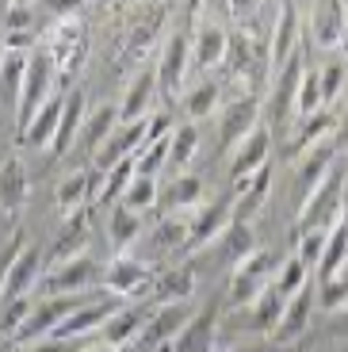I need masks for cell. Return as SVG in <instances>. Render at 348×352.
I'll list each match as a JSON object with an SVG mask.
<instances>
[{"label":"cell","mask_w":348,"mask_h":352,"mask_svg":"<svg viewBox=\"0 0 348 352\" xmlns=\"http://www.w3.org/2000/svg\"><path fill=\"white\" fill-rule=\"evenodd\" d=\"M215 322H218V314L207 307L203 314H195L192 322L180 329V337H176L168 349H161V352H215Z\"/></svg>","instance_id":"22"},{"label":"cell","mask_w":348,"mask_h":352,"mask_svg":"<svg viewBox=\"0 0 348 352\" xmlns=\"http://www.w3.org/2000/svg\"><path fill=\"white\" fill-rule=\"evenodd\" d=\"M27 203V173L19 165V157L0 161V211L16 214Z\"/></svg>","instance_id":"26"},{"label":"cell","mask_w":348,"mask_h":352,"mask_svg":"<svg viewBox=\"0 0 348 352\" xmlns=\"http://www.w3.org/2000/svg\"><path fill=\"white\" fill-rule=\"evenodd\" d=\"M230 207H226V199H215V203H207V207H199V211L188 219V226H192V238H188V245H207V241H215V238H222L230 230Z\"/></svg>","instance_id":"21"},{"label":"cell","mask_w":348,"mask_h":352,"mask_svg":"<svg viewBox=\"0 0 348 352\" xmlns=\"http://www.w3.org/2000/svg\"><path fill=\"white\" fill-rule=\"evenodd\" d=\"M257 249H261V241H257L249 222H230V230L222 234V256H226L230 268H237V264H241L245 256H252Z\"/></svg>","instance_id":"32"},{"label":"cell","mask_w":348,"mask_h":352,"mask_svg":"<svg viewBox=\"0 0 348 352\" xmlns=\"http://www.w3.org/2000/svg\"><path fill=\"white\" fill-rule=\"evenodd\" d=\"M4 23H8V35H35L39 8H35V4H8Z\"/></svg>","instance_id":"46"},{"label":"cell","mask_w":348,"mask_h":352,"mask_svg":"<svg viewBox=\"0 0 348 352\" xmlns=\"http://www.w3.org/2000/svg\"><path fill=\"white\" fill-rule=\"evenodd\" d=\"M149 318H153V310H149V307H119L104 322V329L96 333L100 337L96 344H107V349H131L134 341H142Z\"/></svg>","instance_id":"9"},{"label":"cell","mask_w":348,"mask_h":352,"mask_svg":"<svg viewBox=\"0 0 348 352\" xmlns=\"http://www.w3.org/2000/svg\"><path fill=\"white\" fill-rule=\"evenodd\" d=\"M298 31H303V12H298L295 4H279V8H276V23H272V35H268V65L276 73L298 54L295 50Z\"/></svg>","instance_id":"8"},{"label":"cell","mask_w":348,"mask_h":352,"mask_svg":"<svg viewBox=\"0 0 348 352\" xmlns=\"http://www.w3.org/2000/svg\"><path fill=\"white\" fill-rule=\"evenodd\" d=\"M310 38L318 50H340L348 43L345 4H318V8H310Z\"/></svg>","instance_id":"11"},{"label":"cell","mask_w":348,"mask_h":352,"mask_svg":"<svg viewBox=\"0 0 348 352\" xmlns=\"http://www.w3.org/2000/svg\"><path fill=\"white\" fill-rule=\"evenodd\" d=\"M119 126H122L119 107H115V104H100L96 111L85 115V131H80V138H85L88 150H104V142L111 138Z\"/></svg>","instance_id":"29"},{"label":"cell","mask_w":348,"mask_h":352,"mask_svg":"<svg viewBox=\"0 0 348 352\" xmlns=\"http://www.w3.org/2000/svg\"><path fill=\"white\" fill-rule=\"evenodd\" d=\"M85 131V92H69L65 96V107H61V126H58V138H54L50 153L61 157V153H69L73 138Z\"/></svg>","instance_id":"27"},{"label":"cell","mask_w":348,"mask_h":352,"mask_svg":"<svg viewBox=\"0 0 348 352\" xmlns=\"http://www.w3.org/2000/svg\"><path fill=\"white\" fill-rule=\"evenodd\" d=\"M92 188H96V184H92V173H69L58 184V207L69 214V219H73V214H80V211H85V199L92 195Z\"/></svg>","instance_id":"33"},{"label":"cell","mask_w":348,"mask_h":352,"mask_svg":"<svg viewBox=\"0 0 348 352\" xmlns=\"http://www.w3.org/2000/svg\"><path fill=\"white\" fill-rule=\"evenodd\" d=\"M348 261V214L329 230V241H325V253H322V264H318V276L322 280H337V272L345 268Z\"/></svg>","instance_id":"30"},{"label":"cell","mask_w":348,"mask_h":352,"mask_svg":"<svg viewBox=\"0 0 348 352\" xmlns=\"http://www.w3.org/2000/svg\"><path fill=\"white\" fill-rule=\"evenodd\" d=\"M195 146H199V134H195V126H176L173 131V142H168V161H173L176 168L188 165V161L195 157Z\"/></svg>","instance_id":"44"},{"label":"cell","mask_w":348,"mask_h":352,"mask_svg":"<svg viewBox=\"0 0 348 352\" xmlns=\"http://www.w3.org/2000/svg\"><path fill=\"white\" fill-rule=\"evenodd\" d=\"M0 352H4V333H0Z\"/></svg>","instance_id":"53"},{"label":"cell","mask_w":348,"mask_h":352,"mask_svg":"<svg viewBox=\"0 0 348 352\" xmlns=\"http://www.w3.org/2000/svg\"><path fill=\"white\" fill-rule=\"evenodd\" d=\"M157 199H161V192H157L153 176H138V173H134L131 188H127V195H122V207H131V211L142 214V211H149Z\"/></svg>","instance_id":"40"},{"label":"cell","mask_w":348,"mask_h":352,"mask_svg":"<svg viewBox=\"0 0 348 352\" xmlns=\"http://www.w3.org/2000/svg\"><path fill=\"white\" fill-rule=\"evenodd\" d=\"M146 283H153L149 268L138 261H131V256H115L104 268V287L111 291V295H134V291H142Z\"/></svg>","instance_id":"20"},{"label":"cell","mask_w":348,"mask_h":352,"mask_svg":"<svg viewBox=\"0 0 348 352\" xmlns=\"http://www.w3.org/2000/svg\"><path fill=\"white\" fill-rule=\"evenodd\" d=\"M161 23H165V12H153L146 23L131 27L134 35L127 38V58H146V50L157 43V35H161Z\"/></svg>","instance_id":"39"},{"label":"cell","mask_w":348,"mask_h":352,"mask_svg":"<svg viewBox=\"0 0 348 352\" xmlns=\"http://www.w3.org/2000/svg\"><path fill=\"white\" fill-rule=\"evenodd\" d=\"M31 310H35V302H31V299L8 302V307H4V314H0V333H12V337H16L19 326L27 322V314H31Z\"/></svg>","instance_id":"48"},{"label":"cell","mask_w":348,"mask_h":352,"mask_svg":"<svg viewBox=\"0 0 348 352\" xmlns=\"http://www.w3.org/2000/svg\"><path fill=\"white\" fill-rule=\"evenodd\" d=\"M80 352H131V349H107V344H88V349H80Z\"/></svg>","instance_id":"51"},{"label":"cell","mask_w":348,"mask_h":352,"mask_svg":"<svg viewBox=\"0 0 348 352\" xmlns=\"http://www.w3.org/2000/svg\"><path fill=\"white\" fill-rule=\"evenodd\" d=\"M322 107H325V100H322V69H310V65H306L303 85H298V100H295V115L298 119H310V115H318Z\"/></svg>","instance_id":"36"},{"label":"cell","mask_w":348,"mask_h":352,"mask_svg":"<svg viewBox=\"0 0 348 352\" xmlns=\"http://www.w3.org/2000/svg\"><path fill=\"white\" fill-rule=\"evenodd\" d=\"M234 188H237V199H234V207H230V219H234V222H249L252 214L264 207V199H268V192H272V165H264L261 173L237 180Z\"/></svg>","instance_id":"14"},{"label":"cell","mask_w":348,"mask_h":352,"mask_svg":"<svg viewBox=\"0 0 348 352\" xmlns=\"http://www.w3.org/2000/svg\"><path fill=\"white\" fill-rule=\"evenodd\" d=\"M85 54H88V35L80 23H58L50 31V38H46V58H50V65L58 69L61 80H69L73 73L85 65Z\"/></svg>","instance_id":"5"},{"label":"cell","mask_w":348,"mask_h":352,"mask_svg":"<svg viewBox=\"0 0 348 352\" xmlns=\"http://www.w3.org/2000/svg\"><path fill=\"white\" fill-rule=\"evenodd\" d=\"M215 107H218L215 80H199L195 88H184V111H188V119H207Z\"/></svg>","instance_id":"37"},{"label":"cell","mask_w":348,"mask_h":352,"mask_svg":"<svg viewBox=\"0 0 348 352\" xmlns=\"http://www.w3.org/2000/svg\"><path fill=\"white\" fill-rule=\"evenodd\" d=\"M268 153H272V131L268 126H257V131L249 134V138L241 142L234 150V161H230V180H245V176L261 173L264 165H268Z\"/></svg>","instance_id":"12"},{"label":"cell","mask_w":348,"mask_h":352,"mask_svg":"<svg viewBox=\"0 0 348 352\" xmlns=\"http://www.w3.org/2000/svg\"><path fill=\"white\" fill-rule=\"evenodd\" d=\"M131 180H134V157H127V161H119V165L107 173V180H104V188H100L96 199L100 203L122 199V195H127V188H131Z\"/></svg>","instance_id":"41"},{"label":"cell","mask_w":348,"mask_h":352,"mask_svg":"<svg viewBox=\"0 0 348 352\" xmlns=\"http://www.w3.org/2000/svg\"><path fill=\"white\" fill-rule=\"evenodd\" d=\"M50 80H54V65L50 58L43 54H31V65H27V77H23V92H19V107H16V138H23L35 123V115L46 107V100L54 96L50 92Z\"/></svg>","instance_id":"2"},{"label":"cell","mask_w":348,"mask_h":352,"mask_svg":"<svg viewBox=\"0 0 348 352\" xmlns=\"http://www.w3.org/2000/svg\"><path fill=\"white\" fill-rule=\"evenodd\" d=\"M230 58V31L218 23H203L192 46V65L195 69H215Z\"/></svg>","instance_id":"17"},{"label":"cell","mask_w":348,"mask_h":352,"mask_svg":"<svg viewBox=\"0 0 348 352\" xmlns=\"http://www.w3.org/2000/svg\"><path fill=\"white\" fill-rule=\"evenodd\" d=\"M303 73H306L303 54H295V58L276 73V85H272V92H268V131H279V126L295 115V100H298Z\"/></svg>","instance_id":"7"},{"label":"cell","mask_w":348,"mask_h":352,"mask_svg":"<svg viewBox=\"0 0 348 352\" xmlns=\"http://www.w3.org/2000/svg\"><path fill=\"white\" fill-rule=\"evenodd\" d=\"M192 322V314H188V307L184 302H173V307H161V310H153V318H149V326H146V333H142V344L146 349H168V344L180 337V329Z\"/></svg>","instance_id":"13"},{"label":"cell","mask_w":348,"mask_h":352,"mask_svg":"<svg viewBox=\"0 0 348 352\" xmlns=\"http://www.w3.org/2000/svg\"><path fill=\"white\" fill-rule=\"evenodd\" d=\"M27 249V234L23 230H16L12 234L8 245H0V295H4V283H8V272H12V264H16V256Z\"/></svg>","instance_id":"49"},{"label":"cell","mask_w":348,"mask_h":352,"mask_svg":"<svg viewBox=\"0 0 348 352\" xmlns=\"http://www.w3.org/2000/svg\"><path fill=\"white\" fill-rule=\"evenodd\" d=\"M153 88H157V73L153 69H142L138 77L127 85L122 104H119L122 123H142V119H146V107H149V100H153Z\"/></svg>","instance_id":"25"},{"label":"cell","mask_w":348,"mask_h":352,"mask_svg":"<svg viewBox=\"0 0 348 352\" xmlns=\"http://www.w3.org/2000/svg\"><path fill=\"white\" fill-rule=\"evenodd\" d=\"M88 238H92V222H88V214L80 211V214H73L69 226L61 230V238L54 241L50 261H54V264H65V261H77V256H88V253H85V249H88Z\"/></svg>","instance_id":"23"},{"label":"cell","mask_w":348,"mask_h":352,"mask_svg":"<svg viewBox=\"0 0 348 352\" xmlns=\"http://www.w3.org/2000/svg\"><path fill=\"white\" fill-rule=\"evenodd\" d=\"M100 276H104V268H100L92 256H77V261L54 264L50 272L39 280V295H43V299H58V295H85Z\"/></svg>","instance_id":"3"},{"label":"cell","mask_w":348,"mask_h":352,"mask_svg":"<svg viewBox=\"0 0 348 352\" xmlns=\"http://www.w3.org/2000/svg\"><path fill=\"white\" fill-rule=\"evenodd\" d=\"M298 131H295V138H291V150H287V157H295V161H303L310 150H318L322 142H329V134L337 131V115L329 111V107H322L318 115H310V119H298Z\"/></svg>","instance_id":"15"},{"label":"cell","mask_w":348,"mask_h":352,"mask_svg":"<svg viewBox=\"0 0 348 352\" xmlns=\"http://www.w3.org/2000/svg\"><path fill=\"white\" fill-rule=\"evenodd\" d=\"M188 238H192V226H188L184 214H165L161 226H157V245H165V249L188 245Z\"/></svg>","instance_id":"43"},{"label":"cell","mask_w":348,"mask_h":352,"mask_svg":"<svg viewBox=\"0 0 348 352\" xmlns=\"http://www.w3.org/2000/svg\"><path fill=\"white\" fill-rule=\"evenodd\" d=\"M318 302H322L325 314L348 310V280H322V287H318Z\"/></svg>","instance_id":"47"},{"label":"cell","mask_w":348,"mask_h":352,"mask_svg":"<svg viewBox=\"0 0 348 352\" xmlns=\"http://www.w3.org/2000/svg\"><path fill=\"white\" fill-rule=\"evenodd\" d=\"M188 69H192V38L188 31H176L165 46H161V58H157V85L168 96L184 100V85H188Z\"/></svg>","instance_id":"6"},{"label":"cell","mask_w":348,"mask_h":352,"mask_svg":"<svg viewBox=\"0 0 348 352\" xmlns=\"http://www.w3.org/2000/svg\"><path fill=\"white\" fill-rule=\"evenodd\" d=\"M261 123V104L252 96H241L222 111V123H218V150H237Z\"/></svg>","instance_id":"10"},{"label":"cell","mask_w":348,"mask_h":352,"mask_svg":"<svg viewBox=\"0 0 348 352\" xmlns=\"http://www.w3.org/2000/svg\"><path fill=\"white\" fill-rule=\"evenodd\" d=\"M333 168H337V146H333V142H322L318 150H310L298 161V188H303V199H310V195L322 188V180Z\"/></svg>","instance_id":"19"},{"label":"cell","mask_w":348,"mask_h":352,"mask_svg":"<svg viewBox=\"0 0 348 352\" xmlns=\"http://www.w3.org/2000/svg\"><path fill=\"white\" fill-rule=\"evenodd\" d=\"M61 107H65V96L54 92V96L46 100V107L35 115L31 131H27L19 142H23V146H35V150H50L54 138H58V126H61Z\"/></svg>","instance_id":"24"},{"label":"cell","mask_w":348,"mask_h":352,"mask_svg":"<svg viewBox=\"0 0 348 352\" xmlns=\"http://www.w3.org/2000/svg\"><path fill=\"white\" fill-rule=\"evenodd\" d=\"M27 352H35V349H27Z\"/></svg>","instance_id":"54"},{"label":"cell","mask_w":348,"mask_h":352,"mask_svg":"<svg viewBox=\"0 0 348 352\" xmlns=\"http://www.w3.org/2000/svg\"><path fill=\"white\" fill-rule=\"evenodd\" d=\"M340 88H345V65L329 62L322 69V100H325V104H333V100L340 96Z\"/></svg>","instance_id":"50"},{"label":"cell","mask_w":348,"mask_h":352,"mask_svg":"<svg viewBox=\"0 0 348 352\" xmlns=\"http://www.w3.org/2000/svg\"><path fill=\"white\" fill-rule=\"evenodd\" d=\"M325 241H329V230H322V226L298 230V261L303 264H322Z\"/></svg>","instance_id":"45"},{"label":"cell","mask_w":348,"mask_h":352,"mask_svg":"<svg viewBox=\"0 0 348 352\" xmlns=\"http://www.w3.org/2000/svg\"><path fill=\"white\" fill-rule=\"evenodd\" d=\"M115 310H119V307H115L111 299L88 302V307L77 310V314H73L54 337H58V341H65V344H69V341H80V337H92V333H100V329H104V322L115 314Z\"/></svg>","instance_id":"18"},{"label":"cell","mask_w":348,"mask_h":352,"mask_svg":"<svg viewBox=\"0 0 348 352\" xmlns=\"http://www.w3.org/2000/svg\"><path fill=\"white\" fill-rule=\"evenodd\" d=\"M272 287H276L279 295H283V299H295L298 291L306 287V264L298 261V256H291V261L283 264V268H279V276L272 280Z\"/></svg>","instance_id":"42"},{"label":"cell","mask_w":348,"mask_h":352,"mask_svg":"<svg viewBox=\"0 0 348 352\" xmlns=\"http://www.w3.org/2000/svg\"><path fill=\"white\" fill-rule=\"evenodd\" d=\"M283 310H287V299L279 295L276 287H268L257 299V314H252V326L257 329H264V333H276L279 329V318H283Z\"/></svg>","instance_id":"38"},{"label":"cell","mask_w":348,"mask_h":352,"mask_svg":"<svg viewBox=\"0 0 348 352\" xmlns=\"http://www.w3.org/2000/svg\"><path fill=\"white\" fill-rule=\"evenodd\" d=\"M310 310H314V291L303 287L295 299H287V310H283V318H279V329H276L279 341H291V337L303 333L306 322H310Z\"/></svg>","instance_id":"31"},{"label":"cell","mask_w":348,"mask_h":352,"mask_svg":"<svg viewBox=\"0 0 348 352\" xmlns=\"http://www.w3.org/2000/svg\"><path fill=\"white\" fill-rule=\"evenodd\" d=\"M192 287H195V280L184 272V268H173V272L153 276V295L165 302V307H173V302H188Z\"/></svg>","instance_id":"35"},{"label":"cell","mask_w":348,"mask_h":352,"mask_svg":"<svg viewBox=\"0 0 348 352\" xmlns=\"http://www.w3.org/2000/svg\"><path fill=\"white\" fill-rule=\"evenodd\" d=\"M272 268H276V256L268 249H257L252 256H245L241 264L234 268V280H230V302L234 307H249L272 287Z\"/></svg>","instance_id":"4"},{"label":"cell","mask_w":348,"mask_h":352,"mask_svg":"<svg viewBox=\"0 0 348 352\" xmlns=\"http://www.w3.org/2000/svg\"><path fill=\"white\" fill-rule=\"evenodd\" d=\"M4 58H8V46H4V38H0V65H4Z\"/></svg>","instance_id":"52"},{"label":"cell","mask_w":348,"mask_h":352,"mask_svg":"<svg viewBox=\"0 0 348 352\" xmlns=\"http://www.w3.org/2000/svg\"><path fill=\"white\" fill-rule=\"evenodd\" d=\"M43 256H39V249L27 245L23 253L16 256V264H12L8 272V283H4V299L16 302V299H31V291H39V280H43Z\"/></svg>","instance_id":"16"},{"label":"cell","mask_w":348,"mask_h":352,"mask_svg":"<svg viewBox=\"0 0 348 352\" xmlns=\"http://www.w3.org/2000/svg\"><path fill=\"white\" fill-rule=\"evenodd\" d=\"M161 203H165L168 214H184V211H199L203 203V180L199 176H176L173 184L161 192Z\"/></svg>","instance_id":"28"},{"label":"cell","mask_w":348,"mask_h":352,"mask_svg":"<svg viewBox=\"0 0 348 352\" xmlns=\"http://www.w3.org/2000/svg\"><path fill=\"white\" fill-rule=\"evenodd\" d=\"M138 234H142V214L119 203L111 211V219H107V241H111L115 249H127V245H134Z\"/></svg>","instance_id":"34"},{"label":"cell","mask_w":348,"mask_h":352,"mask_svg":"<svg viewBox=\"0 0 348 352\" xmlns=\"http://www.w3.org/2000/svg\"><path fill=\"white\" fill-rule=\"evenodd\" d=\"M88 307V299L85 295H58V299H43V302H35V310L27 314V322L19 326V333H16V341H23V344H35V341H50L54 333H58L65 322H69L77 310H85Z\"/></svg>","instance_id":"1"}]
</instances>
